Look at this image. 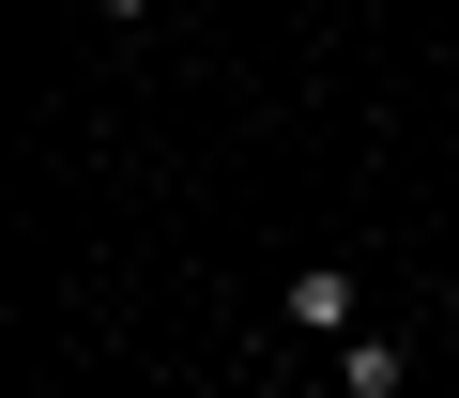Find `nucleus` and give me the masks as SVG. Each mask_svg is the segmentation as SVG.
Here are the masks:
<instances>
[{"mask_svg":"<svg viewBox=\"0 0 459 398\" xmlns=\"http://www.w3.org/2000/svg\"><path fill=\"white\" fill-rule=\"evenodd\" d=\"M276 322H291V337H352V261H307V276L276 291Z\"/></svg>","mask_w":459,"mask_h":398,"instance_id":"1","label":"nucleus"},{"mask_svg":"<svg viewBox=\"0 0 459 398\" xmlns=\"http://www.w3.org/2000/svg\"><path fill=\"white\" fill-rule=\"evenodd\" d=\"M337 383H352V398H398L413 352H398V337H337Z\"/></svg>","mask_w":459,"mask_h":398,"instance_id":"2","label":"nucleus"},{"mask_svg":"<svg viewBox=\"0 0 459 398\" xmlns=\"http://www.w3.org/2000/svg\"><path fill=\"white\" fill-rule=\"evenodd\" d=\"M108 16H123V31H153V16H169V0H108Z\"/></svg>","mask_w":459,"mask_h":398,"instance_id":"3","label":"nucleus"}]
</instances>
